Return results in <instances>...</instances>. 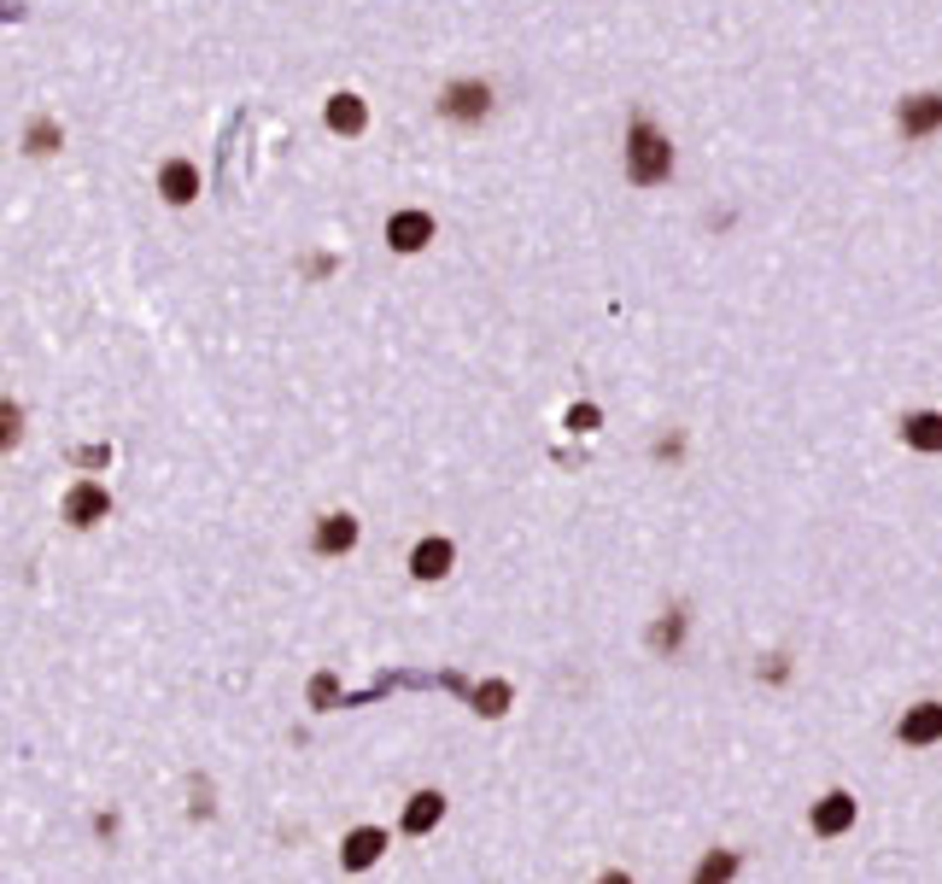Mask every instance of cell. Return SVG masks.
<instances>
[{
  "label": "cell",
  "mask_w": 942,
  "mask_h": 884,
  "mask_svg": "<svg viewBox=\"0 0 942 884\" xmlns=\"http://www.w3.org/2000/svg\"><path fill=\"white\" fill-rule=\"evenodd\" d=\"M100 516H112V492H106V486H94V481L71 486V498H65V522H76V527H94Z\"/></svg>",
  "instance_id": "obj_3"
},
{
  "label": "cell",
  "mask_w": 942,
  "mask_h": 884,
  "mask_svg": "<svg viewBox=\"0 0 942 884\" xmlns=\"http://www.w3.org/2000/svg\"><path fill=\"white\" fill-rule=\"evenodd\" d=\"M439 112L457 117V123H475V117L491 112V89L486 82H451V89L439 94Z\"/></svg>",
  "instance_id": "obj_2"
},
{
  "label": "cell",
  "mask_w": 942,
  "mask_h": 884,
  "mask_svg": "<svg viewBox=\"0 0 942 884\" xmlns=\"http://www.w3.org/2000/svg\"><path fill=\"white\" fill-rule=\"evenodd\" d=\"M931 130H942V94H913V100H901V135L919 141V135H931Z\"/></svg>",
  "instance_id": "obj_5"
},
{
  "label": "cell",
  "mask_w": 942,
  "mask_h": 884,
  "mask_svg": "<svg viewBox=\"0 0 942 884\" xmlns=\"http://www.w3.org/2000/svg\"><path fill=\"white\" fill-rule=\"evenodd\" d=\"M849 826H855V796L831 791L826 803H814V832H819V837H843Z\"/></svg>",
  "instance_id": "obj_6"
},
{
  "label": "cell",
  "mask_w": 942,
  "mask_h": 884,
  "mask_svg": "<svg viewBox=\"0 0 942 884\" xmlns=\"http://www.w3.org/2000/svg\"><path fill=\"white\" fill-rule=\"evenodd\" d=\"M381 850H386V837H381L375 826H363V832H352V837L340 844V861H345V867H369Z\"/></svg>",
  "instance_id": "obj_13"
},
{
  "label": "cell",
  "mask_w": 942,
  "mask_h": 884,
  "mask_svg": "<svg viewBox=\"0 0 942 884\" xmlns=\"http://www.w3.org/2000/svg\"><path fill=\"white\" fill-rule=\"evenodd\" d=\"M158 194L170 199V205H188V199L199 194V171H194L188 158H170V164L158 171Z\"/></svg>",
  "instance_id": "obj_8"
},
{
  "label": "cell",
  "mask_w": 942,
  "mask_h": 884,
  "mask_svg": "<svg viewBox=\"0 0 942 884\" xmlns=\"http://www.w3.org/2000/svg\"><path fill=\"white\" fill-rule=\"evenodd\" d=\"M901 440L913 451H942V410H913V417L901 422Z\"/></svg>",
  "instance_id": "obj_11"
},
{
  "label": "cell",
  "mask_w": 942,
  "mask_h": 884,
  "mask_svg": "<svg viewBox=\"0 0 942 884\" xmlns=\"http://www.w3.org/2000/svg\"><path fill=\"white\" fill-rule=\"evenodd\" d=\"M410 574H416V580H439V574H451V539H422L416 551H410Z\"/></svg>",
  "instance_id": "obj_10"
},
{
  "label": "cell",
  "mask_w": 942,
  "mask_h": 884,
  "mask_svg": "<svg viewBox=\"0 0 942 884\" xmlns=\"http://www.w3.org/2000/svg\"><path fill=\"white\" fill-rule=\"evenodd\" d=\"M386 240H393L398 253H422V246L434 240V217L427 212H393L386 217Z\"/></svg>",
  "instance_id": "obj_4"
},
{
  "label": "cell",
  "mask_w": 942,
  "mask_h": 884,
  "mask_svg": "<svg viewBox=\"0 0 942 884\" xmlns=\"http://www.w3.org/2000/svg\"><path fill=\"white\" fill-rule=\"evenodd\" d=\"M732 867H737V861H732V855H708V861H703V867H696V878H726Z\"/></svg>",
  "instance_id": "obj_19"
},
{
  "label": "cell",
  "mask_w": 942,
  "mask_h": 884,
  "mask_svg": "<svg viewBox=\"0 0 942 884\" xmlns=\"http://www.w3.org/2000/svg\"><path fill=\"white\" fill-rule=\"evenodd\" d=\"M896 732H901V744H936V738H942V703H919V709H908Z\"/></svg>",
  "instance_id": "obj_7"
},
{
  "label": "cell",
  "mask_w": 942,
  "mask_h": 884,
  "mask_svg": "<svg viewBox=\"0 0 942 884\" xmlns=\"http://www.w3.org/2000/svg\"><path fill=\"white\" fill-rule=\"evenodd\" d=\"M680 633H685V621L673 615V621H662V627L650 633V645H655V650H673V645H680Z\"/></svg>",
  "instance_id": "obj_17"
},
{
  "label": "cell",
  "mask_w": 942,
  "mask_h": 884,
  "mask_svg": "<svg viewBox=\"0 0 942 884\" xmlns=\"http://www.w3.org/2000/svg\"><path fill=\"white\" fill-rule=\"evenodd\" d=\"M627 176L644 182V188L673 176V147H667V135L655 130V123H632L627 130Z\"/></svg>",
  "instance_id": "obj_1"
},
{
  "label": "cell",
  "mask_w": 942,
  "mask_h": 884,
  "mask_svg": "<svg viewBox=\"0 0 942 884\" xmlns=\"http://www.w3.org/2000/svg\"><path fill=\"white\" fill-rule=\"evenodd\" d=\"M328 130H334V135H358L363 130V100L358 94H334V100H328Z\"/></svg>",
  "instance_id": "obj_14"
},
{
  "label": "cell",
  "mask_w": 942,
  "mask_h": 884,
  "mask_svg": "<svg viewBox=\"0 0 942 884\" xmlns=\"http://www.w3.org/2000/svg\"><path fill=\"white\" fill-rule=\"evenodd\" d=\"M311 545L322 551V557H340V551H352V545H358V522H352V516H322Z\"/></svg>",
  "instance_id": "obj_9"
},
{
  "label": "cell",
  "mask_w": 942,
  "mask_h": 884,
  "mask_svg": "<svg viewBox=\"0 0 942 884\" xmlns=\"http://www.w3.org/2000/svg\"><path fill=\"white\" fill-rule=\"evenodd\" d=\"M445 814V796L439 791H416V796H410V809H404V832H434V820Z\"/></svg>",
  "instance_id": "obj_12"
},
{
  "label": "cell",
  "mask_w": 942,
  "mask_h": 884,
  "mask_svg": "<svg viewBox=\"0 0 942 884\" xmlns=\"http://www.w3.org/2000/svg\"><path fill=\"white\" fill-rule=\"evenodd\" d=\"M504 703H509V686H504V680H491V686L475 691V709H480V715H504Z\"/></svg>",
  "instance_id": "obj_15"
},
{
  "label": "cell",
  "mask_w": 942,
  "mask_h": 884,
  "mask_svg": "<svg viewBox=\"0 0 942 884\" xmlns=\"http://www.w3.org/2000/svg\"><path fill=\"white\" fill-rule=\"evenodd\" d=\"M568 428H573V434H591V428H598V404H573V410H568Z\"/></svg>",
  "instance_id": "obj_18"
},
{
  "label": "cell",
  "mask_w": 942,
  "mask_h": 884,
  "mask_svg": "<svg viewBox=\"0 0 942 884\" xmlns=\"http://www.w3.org/2000/svg\"><path fill=\"white\" fill-rule=\"evenodd\" d=\"M24 141H30V153H53V147H59V130H53V123H30Z\"/></svg>",
  "instance_id": "obj_16"
}]
</instances>
